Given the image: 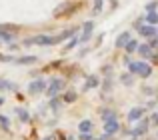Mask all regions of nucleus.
Returning a JSON list of instances; mask_svg holds the SVG:
<instances>
[{
	"label": "nucleus",
	"mask_w": 158,
	"mask_h": 140,
	"mask_svg": "<svg viewBox=\"0 0 158 140\" xmlns=\"http://www.w3.org/2000/svg\"><path fill=\"white\" fill-rule=\"evenodd\" d=\"M44 140H52V136H44Z\"/></svg>",
	"instance_id": "nucleus-33"
},
{
	"label": "nucleus",
	"mask_w": 158,
	"mask_h": 140,
	"mask_svg": "<svg viewBox=\"0 0 158 140\" xmlns=\"http://www.w3.org/2000/svg\"><path fill=\"white\" fill-rule=\"evenodd\" d=\"M2 104H4V98H2V96H0V106H2Z\"/></svg>",
	"instance_id": "nucleus-32"
},
{
	"label": "nucleus",
	"mask_w": 158,
	"mask_h": 140,
	"mask_svg": "<svg viewBox=\"0 0 158 140\" xmlns=\"http://www.w3.org/2000/svg\"><path fill=\"white\" fill-rule=\"evenodd\" d=\"M74 34H76V28H70V30H64L62 34L54 36V44H60V42H64L66 38H72Z\"/></svg>",
	"instance_id": "nucleus-12"
},
{
	"label": "nucleus",
	"mask_w": 158,
	"mask_h": 140,
	"mask_svg": "<svg viewBox=\"0 0 158 140\" xmlns=\"http://www.w3.org/2000/svg\"><path fill=\"white\" fill-rule=\"evenodd\" d=\"M148 124H150V120L148 118H140L138 120V124H136V128L132 130V136H140V134H146V130H148Z\"/></svg>",
	"instance_id": "nucleus-6"
},
{
	"label": "nucleus",
	"mask_w": 158,
	"mask_h": 140,
	"mask_svg": "<svg viewBox=\"0 0 158 140\" xmlns=\"http://www.w3.org/2000/svg\"><path fill=\"white\" fill-rule=\"evenodd\" d=\"M144 90V94H152L154 92V88H150V86H146V88H142Z\"/></svg>",
	"instance_id": "nucleus-30"
},
{
	"label": "nucleus",
	"mask_w": 158,
	"mask_h": 140,
	"mask_svg": "<svg viewBox=\"0 0 158 140\" xmlns=\"http://www.w3.org/2000/svg\"><path fill=\"white\" fill-rule=\"evenodd\" d=\"M0 90H16V84L8 80H0Z\"/></svg>",
	"instance_id": "nucleus-22"
},
{
	"label": "nucleus",
	"mask_w": 158,
	"mask_h": 140,
	"mask_svg": "<svg viewBox=\"0 0 158 140\" xmlns=\"http://www.w3.org/2000/svg\"><path fill=\"white\" fill-rule=\"evenodd\" d=\"M62 88H64V80H60V78H52V80L48 82V86H46V96L48 98H56L58 94H60Z\"/></svg>",
	"instance_id": "nucleus-3"
},
{
	"label": "nucleus",
	"mask_w": 158,
	"mask_h": 140,
	"mask_svg": "<svg viewBox=\"0 0 158 140\" xmlns=\"http://www.w3.org/2000/svg\"><path fill=\"white\" fill-rule=\"evenodd\" d=\"M60 98H52V102H50V106H52V110H58V106H60Z\"/></svg>",
	"instance_id": "nucleus-27"
},
{
	"label": "nucleus",
	"mask_w": 158,
	"mask_h": 140,
	"mask_svg": "<svg viewBox=\"0 0 158 140\" xmlns=\"http://www.w3.org/2000/svg\"><path fill=\"white\" fill-rule=\"evenodd\" d=\"M92 12H94V14H100V12H102V0H94Z\"/></svg>",
	"instance_id": "nucleus-25"
},
{
	"label": "nucleus",
	"mask_w": 158,
	"mask_h": 140,
	"mask_svg": "<svg viewBox=\"0 0 158 140\" xmlns=\"http://www.w3.org/2000/svg\"><path fill=\"white\" fill-rule=\"evenodd\" d=\"M120 130V124L116 118H112V120H106L104 122V134H108V136H112V134H116Z\"/></svg>",
	"instance_id": "nucleus-7"
},
{
	"label": "nucleus",
	"mask_w": 158,
	"mask_h": 140,
	"mask_svg": "<svg viewBox=\"0 0 158 140\" xmlns=\"http://www.w3.org/2000/svg\"><path fill=\"white\" fill-rule=\"evenodd\" d=\"M128 40H130V34H128V32H122V34L116 38V46H118V48H124L128 44Z\"/></svg>",
	"instance_id": "nucleus-15"
},
{
	"label": "nucleus",
	"mask_w": 158,
	"mask_h": 140,
	"mask_svg": "<svg viewBox=\"0 0 158 140\" xmlns=\"http://www.w3.org/2000/svg\"><path fill=\"white\" fill-rule=\"evenodd\" d=\"M134 28L140 32V36H146V38H154L156 36V26H142V20H136V24H134Z\"/></svg>",
	"instance_id": "nucleus-4"
},
{
	"label": "nucleus",
	"mask_w": 158,
	"mask_h": 140,
	"mask_svg": "<svg viewBox=\"0 0 158 140\" xmlns=\"http://www.w3.org/2000/svg\"><path fill=\"white\" fill-rule=\"evenodd\" d=\"M78 44H80V36H78V34H74L72 38L68 40V44L64 46V50H72V48H76V46H78Z\"/></svg>",
	"instance_id": "nucleus-16"
},
{
	"label": "nucleus",
	"mask_w": 158,
	"mask_h": 140,
	"mask_svg": "<svg viewBox=\"0 0 158 140\" xmlns=\"http://www.w3.org/2000/svg\"><path fill=\"white\" fill-rule=\"evenodd\" d=\"M0 42H2V40H0Z\"/></svg>",
	"instance_id": "nucleus-36"
},
{
	"label": "nucleus",
	"mask_w": 158,
	"mask_h": 140,
	"mask_svg": "<svg viewBox=\"0 0 158 140\" xmlns=\"http://www.w3.org/2000/svg\"><path fill=\"white\" fill-rule=\"evenodd\" d=\"M148 46H150L152 50H158V36H154V38H150V42H148Z\"/></svg>",
	"instance_id": "nucleus-26"
},
{
	"label": "nucleus",
	"mask_w": 158,
	"mask_h": 140,
	"mask_svg": "<svg viewBox=\"0 0 158 140\" xmlns=\"http://www.w3.org/2000/svg\"><path fill=\"white\" fill-rule=\"evenodd\" d=\"M94 128L92 120H82L80 124H78V130H80V134H90V130Z\"/></svg>",
	"instance_id": "nucleus-14"
},
{
	"label": "nucleus",
	"mask_w": 158,
	"mask_h": 140,
	"mask_svg": "<svg viewBox=\"0 0 158 140\" xmlns=\"http://www.w3.org/2000/svg\"><path fill=\"white\" fill-rule=\"evenodd\" d=\"M156 136H158V132H156Z\"/></svg>",
	"instance_id": "nucleus-35"
},
{
	"label": "nucleus",
	"mask_w": 158,
	"mask_h": 140,
	"mask_svg": "<svg viewBox=\"0 0 158 140\" xmlns=\"http://www.w3.org/2000/svg\"><path fill=\"white\" fill-rule=\"evenodd\" d=\"M80 140H98V138L90 136V134H80Z\"/></svg>",
	"instance_id": "nucleus-29"
},
{
	"label": "nucleus",
	"mask_w": 158,
	"mask_h": 140,
	"mask_svg": "<svg viewBox=\"0 0 158 140\" xmlns=\"http://www.w3.org/2000/svg\"><path fill=\"white\" fill-rule=\"evenodd\" d=\"M100 114H102V118H104V122H106V120H112V118H116V112H114V110H110V108H102Z\"/></svg>",
	"instance_id": "nucleus-18"
},
{
	"label": "nucleus",
	"mask_w": 158,
	"mask_h": 140,
	"mask_svg": "<svg viewBox=\"0 0 158 140\" xmlns=\"http://www.w3.org/2000/svg\"><path fill=\"white\" fill-rule=\"evenodd\" d=\"M146 22L150 24V26H156L158 24V12H148L146 14Z\"/></svg>",
	"instance_id": "nucleus-21"
},
{
	"label": "nucleus",
	"mask_w": 158,
	"mask_h": 140,
	"mask_svg": "<svg viewBox=\"0 0 158 140\" xmlns=\"http://www.w3.org/2000/svg\"><path fill=\"white\" fill-rule=\"evenodd\" d=\"M46 82L42 80V78H36V80H32L30 84H28V92L30 94H40L42 90H46Z\"/></svg>",
	"instance_id": "nucleus-5"
},
{
	"label": "nucleus",
	"mask_w": 158,
	"mask_h": 140,
	"mask_svg": "<svg viewBox=\"0 0 158 140\" xmlns=\"http://www.w3.org/2000/svg\"><path fill=\"white\" fill-rule=\"evenodd\" d=\"M138 54H140V58H144V62L154 58V50H152L148 44H138Z\"/></svg>",
	"instance_id": "nucleus-8"
},
{
	"label": "nucleus",
	"mask_w": 158,
	"mask_h": 140,
	"mask_svg": "<svg viewBox=\"0 0 158 140\" xmlns=\"http://www.w3.org/2000/svg\"><path fill=\"white\" fill-rule=\"evenodd\" d=\"M120 82H122L124 86H132V82H134V76H132L130 72H126V74H122V76H120Z\"/></svg>",
	"instance_id": "nucleus-20"
},
{
	"label": "nucleus",
	"mask_w": 158,
	"mask_h": 140,
	"mask_svg": "<svg viewBox=\"0 0 158 140\" xmlns=\"http://www.w3.org/2000/svg\"><path fill=\"white\" fill-rule=\"evenodd\" d=\"M0 126H2L4 130H10V120H8L6 116H2V114H0Z\"/></svg>",
	"instance_id": "nucleus-24"
},
{
	"label": "nucleus",
	"mask_w": 158,
	"mask_h": 140,
	"mask_svg": "<svg viewBox=\"0 0 158 140\" xmlns=\"http://www.w3.org/2000/svg\"><path fill=\"white\" fill-rule=\"evenodd\" d=\"M100 84V80H98V76L96 74H90L88 78H86V82H84V86H82V90L84 92H88V90H92V88H96V86Z\"/></svg>",
	"instance_id": "nucleus-10"
},
{
	"label": "nucleus",
	"mask_w": 158,
	"mask_h": 140,
	"mask_svg": "<svg viewBox=\"0 0 158 140\" xmlns=\"http://www.w3.org/2000/svg\"><path fill=\"white\" fill-rule=\"evenodd\" d=\"M150 122H154V124H156V126H158V112H156V114H154V116H152V120H150Z\"/></svg>",
	"instance_id": "nucleus-31"
},
{
	"label": "nucleus",
	"mask_w": 158,
	"mask_h": 140,
	"mask_svg": "<svg viewBox=\"0 0 158 140\" xmlns=\"http://www.w3.org/2000/svg\"><path fill=\"white\" fill-rule=\"evenodd\" d=\"M92 30H94V22H86L82 26V36H80V42H88L90 36H92Z\"/></svg>",
	"instance_id": "nucleus-11"
},
{
	"label": "nucleus",
	"mask_w": 158,
	"mask_h": 140,
	"mask_svg": "<svg viewBox=\"0 0 158 140\" xmlns=\"http://www.w3.org/2000/svg\"><path fill=\"white\" fill-rule=\"evenodd\" d=\"M36 56H20V58H16V60H12L14 64H20V66H26V64H34L36 62Z\"/></svg>",
	"instance_id": "nucleus-13"
},
{
	"label": "nucleus",
	"mask_w": 158,
	"mask_h": 140,
	"mask_svg": "<svg viewBox=\"0 0 158 140\" xmlns=\"http://www.w3.org/2000/svg\"><path fill=\"white\" fill-rule=\"evenodd\" d=\"M156 6H158L156 2H148V4H146V10H148V12H154V8H156Z\"/></svg>",
	"instance_id": "nucleus-28"
},
{
	"label": "nucleus",
	"mask_w": 158,
	"mask_h": 140,
	"mask_svg": "<svg viewBox=\"0 0 158 140\" xmlns=\"http://www.w3.org/2000/svg\"><path fill=\"white\" fill-rule=\"evenodd\" d=\"M140 118H144V108H140V106L130 108V112H128V120H130V122H138Z\"/></svg>",
	"instance_id": "nucleus-9"
},
{
	"label": "nucleus",
	"mask_w": 158,
	"mask_h": 140,
	"mask_svg": "<svg viewBox=\"0 0 158 140\" xmlns=\"http://www.w3.org/2000/svg\"><path fill=\"white\" fill-rule=\"evenodd\" d=\"M24 46H32V44H38V46H54V36H32V38H26L24 40Z\"/></svg>",
	"instance_id": "nucleus-2"
},
{
	"label": "nucleus",
	"mask_w": 158,
	"mask_h": 140,
	"mask_svg": "<svg viewBox=\"0 0 158 140\" xmlns=\"http://www.w3.org/2000/svg\"><path fill=\"white\" fill-rule=\"evenodd\" d=\"M16 114H18V118L22 122H30V114H28V110L24 108H16Z\"/></svg>",
	"instance_id": "nucleus-19"
},
{
	"label": "nucleus",
	"mask_w": 158,
	"mask_h": 140,
	"mask_svg": "<svg viewBox=\"0 0 158 140\" xmlns=\"http://www.w3.org/2000/svg\"><path fill=\"white\" fill-rule=\"evenodd\" d=\"M76 90H68V92H64V96H62V102H66V104H70V102L76 100Z\"/></svg>",
	"instance_id": "nucleus-17"
},
{
	"label": "nucleus",
	"mask_w": 158,
	"mask_h": 140,
	"mask_svg": "<svg viewBox=\"0 0 158 140\" xmlns=\"http://www.w3.org/2000/svg\"><path fill=\"white\" fill-rule=\"evenodd\" d=\"M124 48H126V52H128V54H130V52L138 50V42H136V40H128V44H126V46H124Z\"/></svg>",
	"instance_id": "nucleus-23"
},
{
	"label": "nucleus",
	"mask_w": 158,
	"mask_h": 140,
	"mask_svg": "<svg viewBox=\"0 0 158 140\" xmlns=\"http://www.w3.org/2000/svg\"><path fill=\"white\" fill-rule=\"evenodd\" d=\"M156 102H158V96H156Z\"/></svg>",
	"instance_id": "nucleus-34"
},
{
	"label": "nucleus",
	"mask_w": 158,
	"mask_h": 140,
	"mask_svg": "<svg viewBox=\"0 0 158 140\" xmlns=\"http://www.w3.org/2000/svg\"><path fill=\"white\" fill-rule=\"evenodd\" d=\"M128 72H130V74H138L140 78H148L152 74V68H150L148 62L138 60V62H130V64H128Z\"/></svg>",
	"instance_id": "nucleus-1"
}]
</instances>
